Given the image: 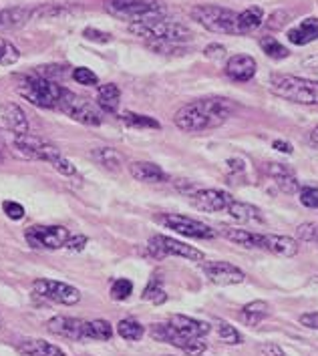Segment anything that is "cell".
<instances>
[{
	"label": "cell",
	"mask_w": 318,
	"mask_h": 356,
	"mask_svg": "<svg viewBox=\"0 0 318 356\" xmlns=\"http://www.w3.org/2000/svg\"><path fill=\"white\" fill-rule=\"evenodd\" d=\"M234 113V103L224 97H206L184 105L175 113L173 123L186 133H200L224 125Z\"/></svg>",
	"instance_id": "obj_1"
},
{
	"label": "cell",
	"mask_w": 318,
	"mask_h": 356,
	"mask_svg": "<svg viewBox=\"0 0 318 356\" xmlns=\"http://www.w3.org/2000/svg\"><path fill=\"white\" fill-rule=\"evenodd\" d=\"M268 89L276 97L299 105H318V81L296 75L274 73L268 79Z\"/></svg>",
	"instance_id": "obj_2"
},
{
	"label": "cell",
	"mask_w": 318,
	"mask_h": 356,
	"mask_svg": "<svg viewBox=\"0 0 318 356\" xmlns=\"http://www.w3.org/2000/svg\"><path fill=\"white\" fill-rule=\"evenodd\" d=\"M105 10L115 19L129 20V24L166 19L168 15L166 4L159 0H109Z\"/></svg>",
	"instance_id": "obj_3"
},
{
	"label": "cell",
	"mask_w": 318,
	"mask_h": 356,
	"mask_svg": "<svg viewBox=\"0 0 318 356\" xmlns=\"http://www.w3.org/2000/svg\"><path fill=\"white\" fill-rule=\"evenodd\" d=\"M127 29L132 35L145 38L150 42H175V44H180V42L191 40V37H193V33L187 29L186 24L168 19L135 22V24H129Z\"/></svg>",
	"instance_id": "obj_4"
},
{
	"label": "cell",
	"mask_w": 318,
	"mask_h": 356,
	"mask_svg": "<svg viewBox=\"0 0 318 356\" xmlns=\"http://www.w3.org/2000/svg\"><path fill=\"white\" fill-rule=\"evenodd\" d=\"M19 95L22 99H26L29 103H33L35 107H40V109H58L61 99L65 95V87L55 83V81H51V79L26 76V79L20 81Z\"/></svg>",
	"instance_id": "obj_5"
},
{
	"label": "cell",
	"mask_w": 318,
	"mask_h": 356,
	"mask_svg": "<svg viewBox=\"0 0 318 356\" xmlns=\"http://www.w3.org/2000/svg\"><path fill=\"white\" fill-rule=\"evenodd\" d=\"M191 19L209 33L218 35H236V19L238 13L218 4H198L191 8Z\"/></svg>",
	"instance_id": "obj_6"
},
{
	"label": "cell",
	"mask_w": 318,
	"mask_h": 356,
	"mask_svg": "<svg viewBox=\"0 0 318 356\" xmlns=\"http://www.w3.org/2000/svg\"><path fill=\"white\" fill-rule=\"evenodd\" d=\"M10 149L15 155H19L22 159H35V161H47L49 165L61 157V151L56 149L53 143L35 137L31 133L24 135H15L10 139Z\"/></svg>",
	"instance_id": "obj_7"
},
{
	"label": "cell",
	"mask_w": 318,
	"mask_h": 356,
	"mask_svg": "<svg viewBox=\"0 0 318 356\" xmlns=\"http://www.w3.org/2000/svg\"><path fill=\"white\" fill-rule=\"evenodd\" d=\"M150 334L157 342H166L175 348H180L187 356H202L206 353V342L204 338H187L180 334L171 324H151Z\"/></svg>",
	"instance_id": "obj_8"
},
{
	"label": "cell",
	"mask_w": 318,
	"mask_h": 356,
	"mask_svg": "<svg viewBox=\"0 0 318 356\" xmlns=\"http://www.w3.org/2000/svg\"><path fill=\"white\" fill-rule=\"evenodd\" d=\"M58 111L67 113L71 119H75V121L83 123V125H89V127L101 125V111H99V107L93 105L89 99L79 97V95L69 91V89H65V95L61 99Z\"/></svg>",
	"instance_id": "obj_9"
},
{
	"label": "cell",
	"mask_w": 318,
	"mask_h": 356,
	"mask_svg": "<svg viewBox=\"0 0 318 356\" xmlns=\"http://www.w3.org/2000/svg\"><path fill=\"white\" fill-rule=\"evenodd\" d=\"M71 238V232L63 225H33L24 232V240L35 250H61Z\"/></svg>",
	"instance_id": "obj_10"
},
{
	"label": "cell",
	"mask_w": 318,
	"mask_h": 356,
	"mask_svg": "<svg viewBox=\"0 0 318 356\" xmlns=\"http://www.w3.org/2000/svg\"><path fill=\"white\" fill-rule=\"evenodd\" d=\"M148 250L153 258H168V256H177V258H186L191 262H204V252L193 248V245H187L180 240H173L168 236H153L150 242H148Z\"/></svg>",
	"instance_id": "obj_11"
},
{
	"label": "cell",
	"mask_w": 318,
	"mask_h": 356,
	"mask_svg": "<svg viewBox=\"0 0 318 356\" xmlns=\"http://www.w3.org/2000/svg\"><path fill=\"white\" fill-rule=\"evenodd\" d=\"M157 222L166 225L168 229H173L175 234H182L186 238H196V240H212L218 234L214 227H209L204 222L187 218V216H182V213H164V216L157 218Z\"/></svg>",
	"instance_id": "obj_12"
},
{
	"label": "cell",
	"mask_w": 318,
	"mask_h": 356,
	"mask_svg": "<svg viewBox=\"0 0 318 356\" xmlns=\"http://www.w3.org/2000/svg\"><path fill=\"white\" fill-rule=\"evenodd\" d=\"M33 290L40 298L56 302V304H65V306H73V304L81 300V292L77 290L75 286L65 284V282L42 278V280H37L33 284Z\"/></svg>",
	"instance_id": "obj_13"
},
{
	"label": "cell",
	"mask_w": 318,
	"mask_h": 356,
	"mask_svg": "<svg viewBox=\"0 0 318 356\" xmlns=\"http://www.w3.org/2000/svg\"><path fill=\"white\" fill-rule=\"evenodd\" d=\"M189 197H191V206L207 213L224 211L234 200L228 191L222 189H196Z\"/></svg>",
	"instance_id": "obj_14"
},
{
	"label": "cell",
	"mask_w": 318,
	"mask_h": 356,
	"mask_svg": "<svg viewBox=\"0 0 318 356\" xmlns=\"http://www.w3.org/2000/svg\"><path fill=\"white\" fill-rule=\"evenodd\" d=\"M204 274L207 276V280L216 286H234V284H242L246 280V274L238 266L222 262V260L204 264Z\"/></svg>",
	"instance_id": "obj_15"
},
{
	"label": "cell",
	"mask_w": 318,
	"mask_h": 356,
	"mask_svg": "<svg viewBox=\"0 0 318 356\" xmlns=\"http://www.w3.org/2000/svg\"><path fill=\"white\" fill-rule=\"evenodd\" d=\"M266 173H268V177L278 186V189H280L282 193H288V195L299 193V175H296V171L290 168V165L270 161V163H266Z\"/></svg>",
	"instance_id": "obj_16"
},
{
	"label": "cell",
	"mask_w": 318,
	"mask_h": 356,
	"mask_svg": "<svg viewBox=\"0 0 318 356\" xmlns=\"http://www.w3.org/2000/svg\"><path fill=\"white\" fill-rule=\"evenodd\" d=\"M224 71L228 79H232L236 83H248L256 75L258 63H256L254 56L250 55H234L228 58Z\"/></svg>",
	"instance_id": "obj_17"
},
{
	"label": "cell",
	"mask_w": 318,
	"mask_h": 356,
	"mask_svg": "<svg viewBox=\"0 0 318 356\" xmlns=\"http://www.w3.org/2000/svg\"><path fill=\"white\" fill-rule=\"evenodd\" d=\"M49 332L56 337L69 338V340H83V330H85V320L71 318V316H55L47 322Z\"/></svg>",
	"instance_id": "obj_18"
},
{
	"label": "cell",
	"mask_w": 318,
	"mask_h": 356,
	"mask_svg": "<svg viewBox=\"0 0 318 356\" xmlns=\"http://www.w3.org/2000/svg\"><path fill=\"white\" fill-rule=\"evenodd\" d=\"M0 119L4 123V127L13 135H24L29 133V119L26 113L20 109L17 103H2L0 105Z\"/></svg>",
	"instance_id": "obj_19"
},
{
	"label": "cell",
	"mask_w": 318,
	"mask_h": 356,
	"mask_svg": "<svg viewBox=\"0 0 318 356\" xmlns=\"http://www.w3.org/2000/svg\"><path fill=\"white\" fill-rule=\"evenodd\" d=\"M262 250H268L280 258H294L299 254L300 245L290 236H278V234H262Z\"/></svg>",
	"instance_id": "obj_20"
},
{
	"label": "cell",
	"mask_w": 318,
	"mask_h": 356,
	"mask_svg": "<svg viewBox=\"0 0 318 356\" xmlns=\"http://www.w3.org/2000/svg\"><path fill=\"white\" fill-rule=\"evenodd\" d=\"M169 324L187 338H204L206 334H209L212 326L207 322H202V320L191 318V316H184V314H173L169 318Z\"/></svg>",
	"instance_id": "obj_21"
},
{
	"label": "cell",
	"mask_w": 318,
	"mask_h": 356,
	"mask_svg": "<svg viewBox=\"0 0 318 356\" xmlns=\"http://www.w3.org/2000/svg\"><path fill=\"white\" fill-rule=\"evenodd\" d=\"M129 173L133 179L143 184H166L169 179L168 173L151 161H133L129 163Z\"/></svg>",
	"instance_id": "obj_22"
},
{
	"label": "cell",
	"mask_w": 318,
	"mask_h": 356,
	"mask_svg": "<svg viewBox=\"0 0 318 356\" xmlns=\"http://www.w3.org/2000/svg\"><path fill=\"white\" fill-rule=\"evenodd\" d=\"M225 211H228L236 222H240V224H256V225L264 224L262 211H260L256 206H252V204H246V202L232 200V204L228 206Z\"/></svg>",
	"instance_id": "obj_23"
},
{
	"label": "cell",
	"mask_w": 318,
	"mask_h": 356,
	"mask_svg": "<svg viewBox=\"0 0 318 356\" xmlns=\"http://www.w3.org/2000/svg\"><path fill=\"white\" fill-rule=\"evenodd\" d=\"M220 234L225 240L234 242V244L242 245V248H262V234L250 232V229H240V227H230V225H222Z\"/></svg>",
	"instance_id": "obj_24"
},
{
	"label": "cell",
	"mask_w": 318,
	"mask_h": 356,
	"mask_svg": "<svg viewBox=\"0 0 318 356\" xmlns=\"http://www.w3.org/2000/svg\"><path fill=\"white\" fill-rule=\"evenodd\" d=\"M318 38V19L310 17V19L300 20L294 29L288 31V40L296 47H304L312 40Z\"/></svg>",
	"instance_id": "obj_25"
},
{
	"label": "cell",
	"mask_w": 318,
	"mask_h": 356,
	"mask_svg": "<svg viewBox=\"0 0 318 356\" xmlns=\"http://www.w3.org/2000/svg\"><path fill=\"white\" fill-rule=\"evenodd\" d=\"M19 353L20 356H65L63 348H58L47 340H40V338L22 340L19 344Z\"/></svg>",
	"instance_id": "obj_26"
},
{
	"label": "cell",
	"mask_w": 318,
	"mask_h": 356,
	"mask_svg": "<svg viewBox=\"0 0 318 356\" xmlns=\"http://www.w3.org/2000/svg\"><path fill=\"white\" fill-rule=\"evenodd\" d=\"M264 24V10L260 6H250L236 19V35H248L254 33Z\"/></svg>",
	"instance_id": "obj_27"
},
{
	"label": "cell",
	"mask_w": 318,
	"mask_h": 356,
	"mask_svg": "<svg viewBox=\"0 0 318 356\" xmlns=\"http://www.w3.org/2000/svg\"><path fill=\"white\" fill-rule=\"evenodd\" d=\"M121 101V91L115 83H105L97 87V107L105 113H115Z\"/></svg>",
	"instance_id": "obj_28"
},
{
	"label": "cell",
	"mask_w": 318,
	"mask_h": 356,
	"mask_svg": "<svg viewBox=\"0 0 318 356\" xmlns=\"http://www.w3.org/2000/svg\"><path fill=\"white\" fill-rule=\"evenodd\" d=\"M268 314H270L268 302L254 300L244 306L242 312H240V320H242L244 324H248V326H258Z\"/></svg>",
	"instance_id": "obj_29"
},
{
	"label": "cell",
	"mask_w": 318,
	"mask_h": 356,
	"mask_svg": "<svg viewBox=\"0 0 318 356\" xmlns=\"http://www.w3.org/2000/svg\"><path fill=\"white\" fill-rule=\"evenodd\" d=\"M31 20V8L26 6H13L0 10V29H15Z\"/></svg>",
	"instance_id": "obj_30"
},
{
	"label": "cell",
	"mask_w": 318,
	"mask_h": 356,
	"mask_svg": "<svg viewBox=\"0 0 318 356\" xmlns=\"http://www.w3.org/2000/svg\"><path fill=\"white\" fill-rule=\"evenodd\" d=\"M113 338V326L107 320H91L85 322V330H83V340H111Z\"/></svg>",
	"instance_id": "obj_31"
},
{
	"label": "cell",
	"mask_w": 318,
	"mask_h": 356,
	"mask_svg": "<svg viewBox=\"0 0 318 356\" xmlns=\"http://www.w3.org/2000/svg\"><path fill=\"white\" fill-rule=\"evenodd\" d=\"M119 121L132 129H161V123L155 121L150 115H139V113L125 111L119 115Z\"/></svg>",
	"instance_id": "obj_32"
},
{
	"label": "cell",
	"mask_w": 318,
	"mask_h": 356,
	"mask_svg": "<svg viewBox=\"0 0 318 356\" xmlns=\"http://www.w3.org/2000/svg\"><path fill=\"white\" fill-rule=\"evenodd\" d=\"M95 161H99L105 169H111V171H119V169L125 165V159L119 151L111 149V147H101V149H95L91 153Z\"/></svg>",
	"instance_id": "obj_33"
},
{
	"label": "cell",
	"mask_w": 318,
	"mask_h": 356,
	"mask_svg": "<svg viewBox=\"0 0 318 356\" xmlns=\"http://www.w3.org/2000/svg\"><path fill=\"white\" fill-rule=\"evenodd\" d=\"M117 332H119V337L123 338V340H132V342L141 340L143 334H145L143 326H141L137 320H133V318L121 320V322L117 324Z\"/></svg>",
	"instance_id": "obj_34"
},
{
	"label": "cell",
	"mask_w": 318,
	"mask_h": 356,
	"mask_svg": "<svg viewBox=\"0 0 318 356\" xmlns=\"http://www.w3.org/2000/svg\"><path fill=\"white\" fill-rule=\"evenodd\" d=\"M260 47H262L264 53L270 58H274V60H280V58H286V56L290 55V51L284 44H280V40H276L274 37L260 38Z\"/></svg>",
	"instance_id": "obj_35"
},
{
	"label": "cell",
	"mask_w": 318,
	"mask_h": 356,
	"mask_svg": "<svg viewBox=\"0 0 318 356\" xmlns=\"http://www.w3.org/2000/svg\"><path fill=\"white\" fill-rule=\"evenodd\" d=\"M216 330H218V338L224 342V344H242V334L230 324V322H224V320H218L216 322Z\"/></svg>",
	"instance_id": "obj_36"
},
{
	"label": "cell",
	"mask_w": 318,
	"mask_h": 356,
	"mask_svg": "<svg viewBox=\"0 0 318 356\" xmlns=\"http://www.w3.org/2000/svg\"><path fill=\"white\" fill-rule=\"evenodd\" d=\"M143 300L151 302V304H164V302L168 300V294H166L161 282L157 280V278H151L148 288L143 290Z\"/></svg>",
	"instance_id": "obj_37"
},
{
	"label": "cell",
	"mask_w": 318,
	"mask_h": 356,
	"mask_svg": "<svg viewBox=\"0 0 318 356\" xmlns=\"http://www.w3.org/2000/svg\"><path fill=\"white\" fill-rule=\"evenodd\" d=\"M20 51L6 38H0V65L4 67H10L15 63H19Z\"/></svg>",
	"instance_id": "obj_38"
},
{
	"label": "cell",
	"mask_w": 318,
	"mask_h": 356,
	"mask_svg": "<svg viewBox=\"0 0 318 356\" xmlns=\"http://www.w3.org/2000/svg\"><path fill=\"white\" fill-rule=\"evenodd\" d=\"M133 294V282L127 278H117L111 284V298L115 302H125L129 300V296Z\"/></svg>",
	"instance_id": "obj_39"
},
{
	"label": "cell",
	"mask_w": 318,
	"mask_h": 356,
	"mask_svg": "<svg viewBox=\"0 0 318 356\" xmlns=\"http://www.w3.org/2000/svg\"><path fill=\"white\" fill-rule=\"evenodd\" d=\"M73 79H75L79 85H85V87L99 85V76L95 75L91 69H87V67H77V69H73Z\"/></svg>",
	"instance_id": "obj_40"
},
{
	"label": "cell",
	"mask_w": 318,
	"mask_h": 356,
	"mask_svg": "<svg viewBox=\"0 0 318 356\" xmlns=\"http://www.w3.org/2000/svg\"><path fill=\"white\" fill-rule=\"evenodd\" d=\"M299 200L300 204L308 209H317L318 207V188H312V186H304V188L299 189Z\"/></svg>",
	"instance_id": "obj_41"
},
{
	"label": "cell",
	"mask_w": 318,
	"mask_h": 356,
	"mask_svg": "<svg viewBox=\"0 0 318 356\" xmlns=\"http://www.w3.org/2000/svg\"><path fill=\"white\" fill-rule=\"evenodd\" d=\"M296 234H299V238L302 240V242H312V244H317L318 225L317 224H302V225H299Z\"/></svg>",
	"instance_id": "obj_42"
},
{
	"label": "cell",
	"mask_w": 318,
	"mask_h": 356,
	"mask_svg": "<svg viewBox=\"0 0 318 356\" xmlns=\"http://www.w3.org/2000/svg\"><path fill=\"white\" fill-rule=\"evenodd\" d=\"M2 211L10 218V220H15V222H19L24 218V207L20 206L19 202H4L2 204Z\"/></svg>",
	"instance_id": "obj_43"
},
{
	"label": "cell",
	"mask_w": 318,
	"mask_h": 356,
	"mask_svg": "<svg viewBox=\"0 0 318 356\" xmlns=\"http://www.w3.org/2000/svg\"><path fill=\"white\" fill-rule=\"evenodd\" d=\"M83 37L87 38V40H91V42H111V35L109 33H103V31H97L93 26H87L85 31H83Z\"/></svg>",
	"instance_id": "obj_44"
},
{
	"label": "cell",
	"mask_w": 318,
	"mask_h": 356,
	"mask_svg": "<svg viewBox=\"0 0 318 356\" xmlns=\"http://www.w3.org/2000/svg\"><path fill=\"white\" fill-rule=\"evenodd\" d=\"M51 165H53V168H55L56 171L61 173V175H75V173H77L75 165H73V163H71L69 159H65L63 155H61L58 159H55V161H53Z\"/></svg>",
	"instance_id": "obj_45"
},
{
	"label": "cell",
	"mask_w": 318,
	"mask_h": 356,
	"mask_svg": "<svg viewBox=\"0 0 318 356\" xmlns=\"http://www.w3.org/2000/svg\"><path fill=\"white\" fill-rule=\"evenodd\" d=\"M286 20H288V13L276 10L270 19L266 20V26H268V29H282V26L286 24Z\"/></svg>",
	"instance_id": "obj_46"
},
{
	"label": "cell",
	"mask_w": 318,
	"mask_h": 356,
	"mask_svg": "<svg viewBox=\"0 0 318 356\" xmlns=\"http://www.w3.org/2000/svg\"><path fill=\"white\" fill-rule=\"evenodd\" d=\"M299 322L302 324V326H306V328L318 330V312H306V314H302V316H300Z\"/></svg>",
	"instance_id": "obj_47"
},
{
	"label": "cell",
	"mask_w": 318,
	"mask_h": 356,
	"mask_svg": "<svg viewBox=\"0 0 318 356\" xmlns=\"http://www.w3.org/2000/svg\"><path fill=\"white\" fill-rule=\"evenodd\" d=\"M85 244H87V238L85 236H71L65 248H69L71 252H81L85 248Z\"/></svg>",
	"instance_id": "obj_48"
},
{
	"label": "cell",
	"mask_w": 318,
	"mask_h": 356,
	"mask_svg": "<svg viewBox=\"0 0 318 356\" xmlns=\"http://www.w3.org/2000/svg\"><path fill=\"white\" fill-rule=\"evenodd\" d=\"M260 353H262L264 356H286L280 346H278V344H274V342L262 344V346H260Z\"/></svg>",
	"instance_id": "obj_49"
},
{
	"label": "cell",
	"mask_w": 318,
	"mask_h": 356,
	"mask_svg": "<svg viewBox=\"0 0 318 356\" xmlns=\"http://www.w3.org/2000/svg\"><path fill=\"white\" fill-rule=\"evenodd\" d=\"M204 55L207 58H222L225 55V47L224 44H209V47H206Z\"/></svg>",
	"instance_id": "obj_50"
},
{
	"label": "cell",
	"mask_w": 318,
	"mask_h": 356,
	"mask_svg": "<svg viewBox=\"0 0 318 356\" xmlns=\"http://www.w3.org/2000/svg\"><path fill=\"white\" fill-rule=\"evenodd\" d=\"M272 147L276 151H280V153H286V155H290L292 153V145L288 143V141H280V139H276L274 143H272Z\"/></svg>",
	"instance_id": "obj_51"
},
{
	"label": "cell",
	"mask_w": 318,
	"mask_h": 356,
	"mask_svg": "<svg viewBox=\"0 0 318 356\" xmlns=\"http://www.w3.org/2000/svg\"><path fill=\"white\" fill-rule=\"evenodd\" d=\"M310 141H312V145H317L318 147V125L317 127H312V131H310Z\"/></svg>",
	"instance_id": "obj_52"
},
{
	"label": "cell",
	"mask_w": 318,
	"mask_h": 356,
	"mask_svg": "<svg viewBox=\"0 0 318 356\" xmlns=\"http://www.w3.org/2000/svg\"><path fill=\"white\" fill-rule=\"evenodd\" d=\"M0 328H2V318H0Z\"/></svg>",
	"instance_id": "obj_53"
},
{
	"label": "cell",
	"mask_w": 318,
	"mask_h": 356,
	"mask_svg": "<svg viewBox=\"0 0 318 356\" xmlns=\"http://www.w3.org/2000/svg\"><path fill=\"white\" fill-rule=\"evenodd\" d=\"M317 244H318V240H317Z\"/></svg>",
	"instance_id": "obj_54"
}]
</instances>
